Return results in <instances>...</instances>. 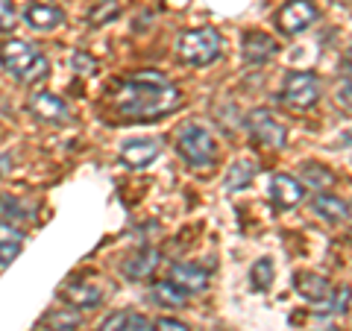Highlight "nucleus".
Masks as SVG:
<instances>
[{"instance_id": "nucleus-6", "label": "nucleus", "mask_w": 352, "mask_h": 331, "mask_svg": "<svg viewBox=\"0 0 352 331\" xmlns=\"http://www.w3.org/2000/svg\"><path fill=\"white\" fill-rule=\"evenodd\" d=\"M247 126L252 132V138L261 141L264 147H273V150H282L288 144V129H285L276 115L270 109H252L250 117H247Z\"/></svg>"}, {"instance_id": "nucleus-30", "label": "nucleus", "mask_w": 352, "mask_h": 331, "mask_svg": "<svg viewBox=\"0 0 352 331\" xmlns=\"http://www.w3.org/2000/svg\"><path fill=\"white\" fill-rule=\"evenodd\" d=\"M329 311H332V314H346L349 311V288H340L335 293V299H332V305H329Z\"/></svg>"}, {"instance_id": "nucleus-10", "label": "nucleus", "mask_w": 352, "mask_h": 331, "mask_svg": "<svg viewBox=\"0 0 352 331\" xmlns=\"http://www.w3.org/2000/svg\"><path fill=\"white\" fill-rule=\"evenodd\" d=\"M30 112L44 124H68L71 120V106L62 100L59 94L50 91H36L30 97Z\"/></svg>"}, {"instance_id": "nucleus-21", "label": "nucleus", "mask_w": 352, "mask_h": 331, "mask_svg": "<svg viewBox=\"0 0 352 331\" xmlns=\"http://www.w3.org/2000/svg\"><path fill=\"white\" fill-rule=\"evenodd\" d=\"M150 296H153V302L162 305V308H182L185 299H188V293H182L170 279H168V282H156V284H153Z\"/></svg>"}, {"instance_id": "nucleus-4", "label": "nucleus", "mask_w": 352, "mask_h": 331, "mask_svg": "<svg viewBox=\"0 0 352 331\" xmlns=\"http://www.w3.org/2000/svg\"><path fill=\"white\" fill-rule=\"evenodd\" d=\"M176 150H179V156L191 168H208L217 156V144H214L212 132L203 129L200 124H185L176 132Z\"/></svg>"}, {"instance_id": "nucleus-9", "label": "nucleus", "mask_w": 352, "mask_h": 331, "mask_svg": "<svg viewBox=\"0 0 352 331\" xmlns=\"http://www.w3.org/2000/svg\"><path fill=\"white\" fill-rule=\"evenodd\" d=\"M159 152H162L159 138H129L120 144V161L132 170H141V168H147V164L156 161Z\"/></svg>"}, {"instance_id": "nucleus-1", "label": "nucleus", "mask_w": 352, "mask_h": 331, "mask_svg": "<svg viewBox=\"0 0 352 331\" xmlns=\"http://www.w3.org/2000/svg\"><path fill=\"white\" fill-rule=\"evenodd\" d=\"M115 106L132 120H159L182 106V94L162 73H135L115 94Z\"/></svg>"}, {"instance_id": "nucleus-20", "label": "nucleus", "mask_w": 352, "mask_h": 331, "mask_svg": "<svg viewBox=\"0 0 352 331\" xmlns=\"http://www.w3.org/2000/svg\"><path fill=\"white\" fill-rule=\"evenodd\" d=\"M24 247V235L12 223H0V264H12Z\"/></svg>"}, {"instance_id": "nucleus-27", "label": "nucleus", "mask_w": 352, "mask_h": 331, "mask_svg": "<svg viewBox=\"0 0 352 331\" xmlns=\"http://www.w3.org/2000/svg\"><path fill=\"white\" fill-rule=\"evenodd\" d=\"M15 27V3L12 0H0V30H12Z\"/></svg>"}, {"instance_id": "nucleus-26", "label": "nucleus", "mask_w": 352, "mask_h": 331, "mask_svg": "<svg viewBox=\"0 0 352 331\" xmlns=\"http://www.w3.org/2000/svg\"><path fill=\"white\" fill-rule=\"evenodd\" d=\"M71 68L76 73H85V76H91L97 71V59L91 56V53H85V50H76L74 56H71Z\"/></svg>"}, {"instance_id": "nucleus-18", "label": "nucleus", "mask_w": 352, "mask_h": 331, "mask_svg": "<svg viewBox=\"0 0 352 331\" xmlns=\"http://www.w3.org/2000/svg\"><path fill=\"white\" fill-rule=\"evenodd\" d=\"M311 212L317 217L329 220V223H340V220L349 217V205L346 200H340V196H332V194H317L311 200Z\"/></svg>"}, {"instance_id": "nucleus-25", "label": "nucleus", "mask_w": 352, "mask_h": 331, "mask_svg": "<svg viewBox=\"0 0 352 331\" xmlns=\"http://www.w3.org/2000/svg\"><path fill=\"white\" fill-rule=\"evenodd\" d=\"M0 214L12 217V220H30L32 217V208L24 205L21 200H15V196H0Z\"/></svg>"}, {"instance_id": "nucleus-12", "label": "nucleus", "mask_w": 352, "mask_h": 331, "mask_svg": "<svg viewBox=\"0 0 352 331\" xmlns=\"http://www.w3.org/2000/svg\"><path fill=\"white\" fill-rule=\"evenodd\" d=\"M159 249L156 247H141L135 249L132 255L120 264V273L126 275V279L132 282H141V279H147V275H153V270L159 267Z\"/></svg>"}, {"instance_id": "nucleus-16", "label": "nucleus", "mask_w": 352, "mask_h": 331, "mask_svg": "<svg viewBox=\"0 0 352 331\" xmlns=\"http://www.w3.org/2000/svg\"><path fill=\"white\" fill-rule=\"evenodd\" d=\"M294 288H296L300 296H305L308 302H326L329 293H332L329 282L323 279V275H317V273H296Z\"/></svg>"}, {"instance_id": "nucleus-3", "label": "nucleus", "mask_w": 352, "mask_h": 331, "mask_svg": "<svg viewBox=\"0 0 352 331\" xmlns=\"http://www.w3.org/2000/svg\"><path fill=\"white\" fill-rule=\"evenodd\" d=\"M220 50H223V38L214 27H200V30H188L176 38V56L185 65H194V68H206L212 65Z\"/></svg>"}, {"instance_id": "nucleus-14", "label": "nucleus", "mask_w": 352, "mask_h": 331, "mask_svg": "<svg viewBox=\"0 0 352 331\" xmlns=\"http://www.w3.org/2000/svg\"><path fill=\"white\" fill-rule=\"evenodd\" d=\"M170 282L182 293H200V290H206V284H208V273L200 270L197 264H173Z\"/></svg>"}, {"instance_id": "nucleus-23", "label": "nucleus", "mask_w": 352, "mask_h": 331, "mask_svg": "<svg viewBox=\"0 0 352 331\" xmlns=\"http://www.w3.org/2000/svg\"><path fill=\"white\" fill-rule=\"evenodd\" d=\"M273 261L270 258H258L256 264L250 267V282H252V290H267L273 284Z\"/></svg>"}, {"instance_id": "nucleus-5", "label": "nucleus", "mask_w": 352, "mask_h": 331, "mask_svg": "<svg viewBox=\"0 0 352 331\" xmlns=\"http://www.w3.org/2000/svg\"><path fill=\"white\" fill-rule=\"evenodd\" d=\"M282 100L294 109H311L320 100V80L311 71H294L285 76L282 85Z\"/></svg>"}, {"instance_id": "nucleus-13", "label": "nucleus", "mask_w": 352, "mask_h": 331, "mask_svg": "<svg viewBox=\"0 0 352 331\" xmlns=\"http://www.w3.org/2000/svg\"><path fill=\"white\" fill-rule=\"evenodd\" d=\"M241 44H244V47H241V53H244V62H250V65L267 62L270 56H276V50H279V44L273 41L267 32H258V30L247 32Z\"/></svg>"}, {"instance_id": "nucleus-8", "label": "nucleus", "mask_w": 352, "mask_h": 331, "mask_svg": "<svg viewBox=\"0 0 352 331\" xmlns=\"http://www.w3.org/2000/svg\"><path fill=\"white\" fill-rule=\"evenodd\" d=\"M267 196H270L273 208H279V212H291V208H296V205L305 200V187H302L300 179H294V176L276 173V176L270 179Z\"/></svg>"}, {"instance_id": "nucleus-19", "label": "nucleus", "mask_w": 352, "mask_h": 331, "mask_svg": "<svg viewBox=\"0 0 352 331\" xmlns=\"http://www.w3.org/2000/svg\"><path fill=\"white\" fill-rule=\"evenodd\" d=\"M256 173H258V164L250 161V159H241L235 164H229V170L223 176L226 191H244V187L256 179Z\"/></svg>"}, {"instance_id": "nucleus-24", "label": "nucleus", "mask_w": 352, "mask_h": 331, "mask_svg": "<svg viewBox=\"0 0 352 331\" xmlns=\"http://www.w3.org/2000/svg\"><path fill=\"white\" fill-rule=\"evenodd\" d=\"M118 15H120V6L115 3V0H103V3H97L91 12H88V24L103 27V24H109V21H115Z\"/></svg>"}, {"instance_id": "nucleus-32", "label": "nucleus", "mask_w": 352, "mask_h": 331, "mask_svg": "<svg viewBox=\"0 0 352 331\" xmlns=\"http://www.w3.org/2000/svg\"><path fill=\"white\" fill-rule=\"evenodd\" d=\"M338 103H344V109L349 112V71L344 73V85H340V91H338Z\"/></svg>"}, {"instance_id": "nucleus-15", "label": "nucleus", "mask_w": 352, "mask_h": 331, "mask_svg": "<svg viewBox=\"0 0 352 331\" xmlns=\"http://www.w3.org/2000/svg\"><path fill=\"white\" fill-rule=\"evenodd\" d=\"M82 326V314L76 311V308H50L47 314L41 317V328L44 331H76Z\"/></svg>"}, {"instance_id": "nucleus-28", "label": "nucleus", "mask_w": 352, "mask_h": 331, "mask_svg": "<svg viewBox=\"0 0 352 331\" xmlns=\"http://www.w3.org/2000/svg\"><path fill=\"white\" fill-rule=\"evenodd\" d=\"M124 331H153V323H150L144 314H126Z\"/></svg>"}, {"instance_id": "nucleus-31", "label": "nucleus", "mask_w": 352, "mask_h": 331, "mask_svg": "<svg viewBox=\"0 0 352 331\" xmlns=\"http://www.w3.org/2000/svg\"><path fill=\"white\" fill-rule=\"evenodd\" d=\"M153 331H191L188 326L182 323V319H173V317H162L159 323H156V328Z\"/></svg>"}, {"instance_id": "nucleus-7", "label": "nucleus", "mask_w": 352, "mask_h": 331, "mask_svg": "<svg viewBox=\"0 0 352 331\" xmlns=\"http://www.w3.org/2000/svg\"><path fill=\"white\" fill-rule=\"evenodd\" d=\"M314 21H317V6L311 0H291L276 15V24L285 36H302L305 30H311Z\"/></svg>"}, {"instance_id": "nucleus-2", "label": "nucleus", "mask_w": 352, "mask_h": 331, "mask_svg": "<svg viewBox=\"0 0 352 331\" xmlns=\"http://www.w3.org/2000/svg\"><path fill=\"white\" fill-rule=\"evenodd\" d=\"M0 65L21 82L44 80V76H47V68H50L47 59L41 56V50H36L32 44L21 41V38L0 44Z\"/></svg>"}, {"instance_id": "nucleus-29", "label": "nucleus", "mask_w": 352, "mask_h": 331, "mask_svg": "<svg viewBox=\"0 0 352 331\" xmlns=\"http://www.w3.org/2000/svg\"><path fill=\"white\" fill-rule=\"evenodd\" d=\"M124 323H126V311H115L112 317L103 319L97 331H124Z\"/></svg>"}, {"instance_id": "nucleus-17", "label": "nucleus", "mask_w": 352, "mask_h": 331, "mask_svg": "<svg viewBox=\"0 0 352 331\" xmlns=\"http://www.w3.org/2000/svg\"><path fill=\"white\" fill-rule=\"evenodd\" d=\"M62 296H65V302L76 308V311H80V308H97L103 302V290L94 288V284H88V282L68 284V288L62 290Z\"/></svg>"}, {"instance_id": "nucleus-11", "label": "nucleus", "mask_w": 352, "mask_h": 331, "mask_svg": "<svg viewBox=\"0 0 352 331\" xmlns=\"http://www.w3.org/2000/svg\"><path fill=\"white\" fill-rule=\"evenodd\" d=\"M24 24L36 32H50L65 24V12L53 3H30L24 9Z\"/></svg>"}, {"instance_id": "nucleus-22", "label": "nucleus", "mask_w": 352, "mask_h": 331, "mask_svg": "<svg viewBox=\"0 0 352 331\" xmlns=\"http://www.w3.org/2000/svg\"><path fill=\"white\" fill-rule=\"evenodd\" d=\"M302 182H305L308 187H314V191H317V187L323 191V187H332V185L338 182V176H335L332 170H329L326 164H314V161H308V164H302Z\"/></svg>"}]
</instances>
